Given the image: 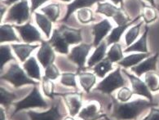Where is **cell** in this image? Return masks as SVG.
Masks as SVG:
<instances>
[{"label": "cell", "instance_id": "d590c367", "mask_svg": "<svg viewBox=\"0 0 159 120\" xmlns=\"http://www.w3.org/2000/svg\"><path fill=\"white\" fill-rule=\"evenodd\" d=\"M0 54H1V66L0 69L2 71V68L8 61H16V58L12 56L11 51V47L9 45H1L0 47Z\"/></svg>", "mask_w": 159, "mask_h": 120}, {"label": "cell", "instance_id": "e0dca14e", "mask_svg": "<svg viewBox=\"0 0 159 120\" xmlns=\"http://www.w3.org/2000/svg\"><path fill=\"white\" fill-rule=\"evenodd\" d=\"M100 2H103V0H74L71 3L67 5V12L62 21H67L75 11H78L79 9L84 8V7H92V5Z\"/></svg>", "mask_w": 159, "mask_h": 120}, {"label": "cell", "instance_id": "ac0fdd59", "mask_svg": "<svg viewBox=\"0 0 159 120\" xmlns=\"http://www.w3.org/2000/svg\"><path fill=\"white\" fill-rule=\"evenodd\" d=\"M64 38L69 44H78L82 41V30L68 27L65 25L59 28Z\"/></svg>", "mask_w": 159, "mask_h": 120}, {"label": "cell", "instance_id": "7c38bea8", "mask_svg": "<svg viewBox=\"0 0 159 120\" xmlns=\"http://www.w3.org/2000/svg\"><path fill=\"white\" fill-rule=\"evenodd\" d=\"M41 44L39 50L37 53V57L43 67L46 69L48 66L54 63L56 56H55L54 48L48 43V41L43 40Z\"/></svg>", "mask_w": 159, "mask_h": 120}, {"label": "cell", "instance_id": "e575fe53", "mask_svg": "<svg viewBox=\"0 0 159 120\" xmlns=\"http://www.w3.org/2000/svg\"><path fill=\"white\" fill-rule=\"evenodd\" d=\"M144 22H139V24L135 25V26L131 27L126 34L125 36V41H126V45L127 47L131 46V44H134V42L136 40L139 35V31H140V28L141 25H143Z\"/></svg>", "mask_w": 159, "mask_h": 120}, {"label": "cell", "instance_id": "f546056e", "mask_svg": "<svg viewBox=\"0 0 159 120\" xmlns=\"http://www.w3.org/2000/svg\"><path fill=\"white\" fill-rule=\"evenodd\" d=\"M41 12H43L52 21L56 22L61 14V7L58 3H50L41 8Z\"/></svg>", "mask_w": 159, "mask_h": 120}, {"label": "cell", "instance_id": "1f68e13d", "mask_svg": "<svg viewBox=\"0 0 159 120\" xmlns=\"http://www.w3.org/2000/svg\"><path fill=\"white\" fill-rule=\"evenodd\" d=\"M107 57L112 63H118V61H122L123 57V52L122 50V46L119 44L116 43L111 46L109 52L107 53Z\"/></svg>", "mask_w": 159, "mask_h": 120}, {"label": "cell", "instance_id": "603a6c76", "mask_svg": "<svg viewBox=\"0 0 159 120\" xmlns=\"http://www.w3.org/2000/svg\"><path fill=\"white\" fill-rule=\"evenodd\" d=\"M23 67L29 77H30L32 79H37L39 81L41 80L40 68L34 57H30V58H28L27 61L24 62Z\"/></svg>", "mask_w": 159, "mask_h": 120}, {"label": "cell", "instance_id": "b9f144b4", "mask_svg": "<svg viewBox=\"0 0 159 120\" xmlns=\"http://www.w3.org/2000/svg\"><path fill=\"white\" fill-rule=\"evenodd\" d=\"M48 0H31V12H34Z\"/></svg>", "mask_w": 159, "mask_h": 120}, {"label": "cell", "instance_id": "7dc6e473", "mask_svg": "<svg viewBox=\"0 0 159 120\" xmlns=\"http://www.w3.org/2000/svg\"><path fill=\"white\" fill-rule=\"evenodd\" d=\"M145 1H147V2H149L151 6H152V7H156V5H155L154 0H145Z\"/></svg>", "mask_w": 159, "mask_h": 120}, {"label": "cell", "instance_id": "4dcf8cb0", "mask_svg": "<svg viewBox=\"0 0 159 120\" xmlns=\"http://www.w3.org/2000/svg\"><path fill=\"white\" fill-rule=\"evenodd\" d=\"M144 82L151 92L159 91V74L155 71L146 73L144 75Z\"/></svg>", "mask_w": 159, "mask_h": 120}, {"label": "cell", "instance_id": "52a82bcc", "mask_svg": "<svg viewBox=\"0 0 159 120\" xmlns=\"http://www.w3.org/2000/svg\"><path fill=\"white\" fill-rule=\"evenodd\" d=\"M93 44H81L71 49L70 54H68V59L73 61L79 67V71L85 70V62Z\"/></svg>", "mask_w": 159, "mask_h": 120}, {"label": "cell", "instance_id": "cb8c5ba5", "mask_svg": "<svg viewBox=\"0 0 159 120\" xmlns=\"http://www.w3.org/2000/svg\"><path fill=\"white\" fill-rule=\"evenodd\" d=\"M107 44L105 41H102L99 44V46L96 48L93 54L91 56L88 61H87V69H92V66H95L96 64L102 61L106 54Z\"/></svg>", "mask_w": 159, "mask_h": 120}, {"label": "cell", "instance_id": "5b68a950", "mask_svg": "<svg viewBox=\"0 0 159 120\" xmlns=\"http://www.w3.org/2000/svg\"><path fill=\"white\" fill-rule=\"evenodd\" d=\"M96 12L106 16L107 17H112L118 25H123L131 21L122 7H118L109 2H98Z\"/></svg>", "mask_w": 159, "mask_h": 120}, {"label": "cell", "instance_id": "d4e9b609", "mask_svg": "<svg viewBox=\"0 0 159 120\" xmlns=\"http://www.w3.org/2000/svg\"><path fill=\"white\" fill-rule=\"evenodd\" d=\"M141 18V16H139L135 18V20L131 21L129 23L126 25H118V27H116L112 30L111 34L109 35V37L107 39V44L108 45H110V44H116V43H118L122 37V35H123V33L125 32L126 29L128 28L129 26H131V25L134 23L135 21H136L137 20L140 19Z\"/></svg>", "mask_w": 159, "mask_h": 120}, {"label": "cell", "instance_id": "83f0119b", "mask_svg": "<svg viewBox=\"0 0 159 120\" xmlns=\"http://www.w3.org/2000/svg\"><path fill=\"white\" fill-rule=\"evenodd\" d=\"M112 62L109 60L108 57L104 58L102 61L96 64V66L92 68V70L94 71V74H96V76L99 78H104L106 75L107 73L113 70V66H112Z\"/></svg>", "mask_w": 159, "mask_h": 120}, {"label": "cell", "instance_id": "c3c4849f", "mask_svg": "<svg viewBox=\"0 0 159 120\" xmlns=\"http://www.w3.org/2000/svg\"><path fill=\"white\" fill-rule=\"evenodd\" d=\"M63 120H75V119H74L72 116H71V117H67V118H65Z\"/></svg>", "mask_w": 159, "mask_h": 120}, {"label": "cell", "instance_id": "7402d4cb", "mask_svg": "<svg viewBox=\"0 0 159 120\" xmlns=\"http://www.w3.org/2000/svg\"><path fill=\"white\" fill-rule=\"evenodd\" d=\"M77 75L79 76V82L83 90L87 93H90L92 88L96 83V77L95 74L85 72L83 70V71H78Z\"/></svg>", "mask_w": 159, "mask_h": 120}, {"label": "cell", "instance_id": "7a4b0ae2", "mask_svg": "<svg viewBox=\"0 0 159 120\" xmlns=\"http://www.w3.org/2000/svg\"><path fill=\"white\" fill-rule=\"evenodd\" d=\"M1 79L11 83L15 87H20L26 84H32L34 86L39 85V82H35L30 77L28 76L19 66V64L13 62L11 64L7 73L1 75Z\"/></svg>", "mask_w": 159, "mask_h": 120}, {"label": "cell", "instance_id": "5bb4252c", "mask_svg": "<svg viewBox=\"0 0 159 120\" xmlns=\"http://www.w3.org/2000/svg\"><path fill=\"white\" fill-rule=\"evenodd\" d=\"M27 114L30 120H63L64 115L59 111V105L53 104L49 110L46 112H35L28 111Z\"/></svg>", "mask_w": 159, "mask_h": 120}, {"label": "cell", "instance_id": "681fc988", "mask_svg": "<svg viewBox=\"0 0 159 120\" xmlns=\"http://www.w3.org/2000/svg\"><path fill=\"white\" fill-rule=\"evenodd\" d=\"M61 1H62V2H70L71 0H61Z\"/></svg>", "mask_w": 159, "mask_h": 120}, {"label": "cell", "instance_id": "ffe728a7", "mask_svg": "<svg viewBox=\"0 0 159 120\" xmlns=\"http://www.w3.org/2000/svg\"><path fill=\"white\" fill-rule=\"evenodd\" d=\"M151 53H140L135 54L129 55L127 57H124L122 61L118 62V65L123 68H131L132 66H137L142 61L149 57Z\"/></svg>", "mask_w": 159, "mask_h": 120}, {"label": "cell", "instance_id": "836d02e7", "mask_svg": "<svg viewBox=\"0 0 159 120\" xmlns=\"http://www.w3.org/2000/svg\"><path fill=\"white\" fill-rule=\"evenodd\" d=\"M16 98V95L13 92H8L2 87L0 88V102L4 108L8 109L9 106L13 104V100Z\"/></svg>", "mask_w": 159, "mask_h": 120}, {"label": "cell", "instance_id": "ba28073f", "mask_svg": "<svg viewBox=\"0 0 159 120\" xmlns=\"http://www.w3.org/2000/svg\"><path fill=\"white\" fill-rule=\"evenodd\" d=\"M56 96H61L63 97L70 116L74 117L79 114L83 105V92H70L66 93H57Z\"/></svg>", "mask_w": 159, "mask_h": 120}, {"label": "cell", "instance_id": "f1b7e54d", "mask_svg": "<svg viewBox=\"0 0 159 120\" xmlns=\"http://www.w3.org/2000/svg\"><path fill=\"white\" fill-rule=\"evenodd\" d=\"M142 5L143 7H142L141 17L143 18L146 24H151L157 20V12L155 7H152L151 5H145L144 3Z\"/></svg>", "mask_w": 159, "mask_h": 120}, {"label": "cell", "instance_id": "8992f818", "mask_svg": "<svg viewBox=\"0 0 159 120\" xmlns=\"http://www.w3.org/2000/svg\"><path fill=\"white\" fill-rule=\"evenodd\" d=\"M30 12L28 0H20L9 9L5 22H16L17 24H22L30 19Z\"/></svg>", "mask_w": 159, "mask_h": 120}, {"label": "cell", "instance_id": "8fae6325", "mask_svg": "<svg viewBox=\"0 0 159 120\" xmlns=\"http://www.w3.org/2000/svg\"><path fill=\"white\" fill-rule=\"evenodd\" d=\"M104 117H106V114L103 113L101 105L97 101L83 108L79 113V118L83 120H99Z\"/></svg>", "mask_w": 159, "mask_h": 120}, {"label": "cell", "instance_id": "f35d334b", "mask_svg": "<svg viewBox=\"0 0 159 120\" xmlns=\"http://www.w3.org/2000/svg\"><path fill=\"white\" fill-rule=\"evenodd\" d=\"M133 95V92L129 87H122L117 94V98L121 102H127Z\"/></svg>", "mask_w": 159, "mask_h": 120}, {"label": "cell", "instance_id": "d6986e66", "mask_svg": "<svg viewBox=\"0 0 159 120\" xmlns=\"http://www.w3.org/2000/svg\"><path fill=\"white\" fill-rule=\"evenodd\" d=\"M11 48L15 52L16 55L17 56L20 62L24 63L25 61H26L28 58H30V56L33 51L39 48V45H30V44H11Z\"/></svg>", "mask_w": 159, "mask_h": 120}, {"label": "cell", "instance_id": "d6a6232c", "mask_svg": "<svg viewBox=\"0 0 159 120\" xmlns=\"http://www.w3.org/2000/svg\"><path fill=\"white\" fill-rule=\"evenodd\" d=\"M77 17H78V20L80 23L84 25L96 21L93 12L92 11V9L88 8V7H84V8H81L78 10Z\"/></svg>", "mask_w": 159, "mask_h": 120}, {"label": "cell", "instance_id": "30bf717a", "mask_svg": "<svg viewBox=\"0 0 159 120\" xmlns=\"http://www.w3.org/2000/svg\"><path fill=\"white\" fill-rule=\"evenodd\" d=\"M14 28L19 32L22 40L26 44L43 41L39 31L30 22H28L23 25H14Z\"/></svg>", "mask_w": 159, "mask_h": 120}, {"label": "cell", "instance_id": "8d00e7d4", "mask_svg": "<svg viewBox=\"0 0 159 120\" xmlns=\"http://www.w3.org/2000/svg\"><path fill=\"white\" fill-rule=\"evenodd\" d=\"M43 90L44 94L48 97L51 99H54L55 96L57 94L54 92L55 83L51 79H48L45 76H43Z\"/></svg>", "mask_w": 159, "mask_h": 120}, {"label": "cell", "instance_id": "9a60e30c", "mask_svg": "<svg viewBox=\"0 0 159 120\" xmlns=\"http://www.w3.org/2000/svg\"><path fill=\"white\" fill-rule=\"evenodd\" d=\"M111 23L107 19H104L97 24L94 25L92 26V34L94 35V46H99V44L102 42L103 39L108 35L109 31L111 30Z\"/></svg>", "mask_w": 159, "mask_h": 120}, {"label": "cell", "instance_id": "4fadbf2b", "mask_svg": "<svg viewBox=\"0 0 159 120\" xmlns=\"http://www.w3.org/2000/svg\"><path fill=\"white\" fill-rule=\"evenodd\" d=\"M159 53H155L151 57L146 58L144 61H141L137 66H132L131 70L132 72L135 73L137 77H140L144 74H146L151 71L157 70V62L158 60Z\"/></svg>", "mask_w": 159, "mask_h": 120}, {"label": "cell", "instance_id": "7bdbcfd3", "mask_svg": "<svg viewBox=\"0 0 159 120\" xmlns=\"http://www.w3.org/2000/svg\"><path fill=\"white\" fill-rule=\"evenodd\" d=\"M18 1H20V0H4V1H2V2L5 5L10 6V5H12L14 3H16V2H17Z\"/></svg>", "mask_w": 159, "mask_h": 120}, {"label": "cell", "instance_id": "4316f807", "mask_svg": "<svg viewBox=\"0 0 159 120\" xmlns=\"http://www.w3.org/2000/svg\"><path fill=\"white\" fill-rule=\"evenodd\" d=\"M35 21L36 23L39 26L42 30L43 31L46 37L48 39L50 38L52 34V21L45 14H42L39 12H35Z\"/></svg>", "mask_w": 159, "mask_h": 120}, {"label": "cell", "instance_id": "484cf974", "mask_svg": "<svg viewBox=\"0 0 159 120\" xmlns=\"http://www.w3.org/2000/svg\"><path fill=\"white\" fill-rule=\"evenodd\" d=\"M0 42L1 44L5 43V42H17L20 43V40L17 37V35H16L14 31V25H12L4 24L2 25L0 27Z\"/></svg>", "mask_w": 159, "mask_h": 120}, {"label": "cell", "instance_id": "44dd1931", "mask_svg": "<svg viewBox=\"0 0 159 120\" xmlns=\"http://www.w3.org/2000/svg\"><path fill=\"white\" fill-rule=\"evenodd\" d=\"M149 28L148 26L145 27L144 34L139 38L137 41L131 44V46L127 47L125 49L124 53H131V52H139V53H148L147 48V39H148V34Z\"/></svg>", "mask_w": 159, "mask_h": 120}, {"label": "cell", "instance_id": "ab89813d", "mask_svg": "<svg viewBox=\"0 0 159 120\" xmlns=\"http://www.w3.org/2000/svg\"><path fill=\"white\" fill-rule=\"evenodd\" d=\"M60 75H61V74H60L59 70H58V68L57 66H55L54 64L48 66L45 69V74H44V76L47 77L48 79H51V80L57 79Z\"/></svg>", "mask_w": 159, "mask_h": 120}, {"label": "cell", "instance_id": "6da1fadb", "mask_svg": "<svg viewBox=\"0 0 159 120\" xmlns=\"http://www.w3.org/2000/svg\"><path fill=\"white\" fill-rule=\"evenodd\" d=\"M112 97L113 111L111 116L118 120H136L144 110L157 106V103L144 99H138L131 102H121Z\"/></svg>", "mask_w": 159, "mask_h": 120}, {"label": "cell", "instance_id": "f6af8a7d", "mask_svg": "<svg viewBox=\"0 0 159 120\" xmlns=\"http://www.w3.org/2000/svg\"><path fill=\"white\" fill-rule=\"evenodd\" d=\"M6 10H7V7H1V15H0V18H1V20L2 19V16H3V13H4L5 12H6Z\"/></svg>", "mask_w": 159, "mask_h": 120}, {"label": "cell", "instance_id": "277c9868", "mask_svg": "<svg viewBox=\"0 0 159 120\" xmlns=\"http://www.w3.org/2000/svg\"><path fill=\"white\" fill-rule=\"evenodd\" d=\"M13 105L15 106V109H14L13 113L11 114V117L15 115L16 113H17L19 111L22 110V109H30V108H43V109H47L48 106V103L43 98L38 86H34L30 94H29L25 98L20 100V101L13 103Z\"/></svg>", "mask_w": 159, "mask_h": 120}, {"label": "cell", "instance_id": "2e32d148", "mask_svg": "<svg viewBox=\"0 0 159 120\" xmlns=\"http://www.w3.org/2000/svg\"><path fill=\"white\" fill-rule=\"evenodd\" d=\"M48 43L52 45L55 51L61 54L67 55L69 53V45L66 39L64 38L59 29H55L52 35V37Z\"/></svg>", "mask_w": 159, "mask_h": 120}, {"label": "cell", "instance_id": "f907efd6", "mask_svg": "<svg viewBox=\"0 0 159 120\" xmlns=\"http://www.w3.org/2000/svg\"><path fill=\"white\" fill-rule=\"evenodd\" d=\"M102 120H104V119H102Z\"/></svg>", "mask_w": 159, "mask_h": 120}, {"label": "cell", "instance_id": "bcb514c9", "mask_svg": "<svg viewBox=\"0 0 159 120\" xmlns=\"http://www.w3.org/2000/svg\"><path fill=\"white\" fill-rule=\"evenodd\" d=\"M111 1L115 5H118V3H122V0H111Z\"/></svg>", "mask_w": 159, "mask_h": 120}, {"label": "cell", "instance_id": "ee69618b", "mask_svg": "<svg viewBox=\"0 0 159 120\" xmlns=\"http://www.w3.org/2000/svg\"><path fill=\"white\" fill-rule=\"evenodd\" d=\"M0 114H1V120H6V115L2 108L0 109Z\"/></svg>", "mask_w": 159, "mask_h": 120}, {"label": "cell", "instance_id": "74e56055", "mask_svg": "<svg viewBox=\"0 0 159 120\" xmlns=\"http://www.w3.org/2000/svg\"><path fill=\"white\" fill-rule=\"evenodd\" d=\"M76 75L77 74H74V73H64L61 74V83L67 87H73L78 89L76 79H75Z\"/></svg>", "mask_w": 159, "mask_h": 120}, {"label": "cell", "instance_id": "3957f363", "mask_svg": "<svg viewBox=\"0 0 159 120\" xmlns=\"http://www.w3.org/2000/svg\"><path fill=\"white\" fill-rule=\"evenodd\" d=\"M121 71V69L118 68L113 72L110 73L108 76L100 81L98 85L93 89V92H100L101 93L110 96L113 91L124 87L126 81L122 76Z\"/></svg>", "mask_w": 159, "mask_h": 120}, {"label": "cell", "instance_id": "9c48e42d", "mask_svg": "<svg viewBox=\"0 0 159 120\" xmlns=\"http://www.w3.org/2000/svg\"><path fill=\"white\" fill-rule=\"evenodd\" d=\"M122 71L126 74V76L128 77L129 80L131 81L133 94L144 96L148 100L153 101V96H152V93H151L150 90L148 89V86L146 85L145 82L139 79V77L135 76V75L128 73L126 70H122Z\"/></svg>", "mask_w": 159, "mask_h": 120}, {"label": "cell", "instance_id": "60d3db41", "mask_svg": "<svg viewBox=\"0 0 159 120\" xmlns=\"http://www.w3.org/2000/svg\"><path fill=\"white\" fill-rule=\"evenodd\" d=\"M142 120H159V108L156 106L151 107L149 113Z\"/></svg>", "mask_w": 159, "mask_h": 120}, {"label": "cell", "instance_id": "816d5d0a", "mask_svg": "<svg viewBox=\"0 0 159 120\" xmlns=\"http://www.w3.org/2000/svg\"><path fill=\"white\" fill-rule=\"evenodd\" d=\"M108 120H109V119H108Z\"/></svg>", "mask_w": 159, "mask_h": 120}]
</instances>
